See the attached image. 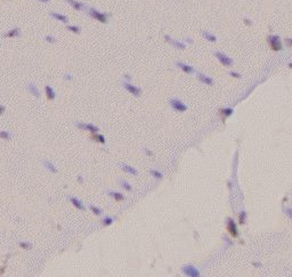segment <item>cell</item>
<instances>
[{"label":"cell","mask_w":292,"mask_h":277,"mask_svg":"<svg viewBox=\"0 0 292 277\" xmlns=\"http://www.w3.org/2000/svg\"><path fill=\"white\" fill-rule=\"evenodd\" d=\"M245 216H247V213L244 212V211H242V212L240 213V224H244V218H245Z\"/></svg>","instance_id":"obj_29"},{"label":"cell","mask_w":292,"mask_h":277,"mask_svg":"<svg viewBox=\"0 0 292 277\" xmlns=\"http://www.w3.org/2000/svg\"><path fill=\"white\" fill-rule=\"evenodd\" d=\"M96 136H97V137H95V136H94V138H95L97 142L102 143V144H105V139H104V137H103V136H102V135H96Z\"/></svg>","instance_id":"obj_28"},{"label":"cell","mask_w":292,"mask_h":277,"mask_svg":"<svg viewBox=\"0 0 292 277\" xmlns=\"http://www.w3.org/2000/svg\"><path fill=\"white\" fill-rule=\"evenodd\" d=\"M244 23H245V24H248V25H251V24H252V22H251L249 18H244Z\"/></svg>","instance_id":"obj_34"},{"label":"cell","mask_w":292,"mask_h":277,"mask_svg":"<svg viewBox=\"0 0 292 277\" xmlns=\"http://www.w3.org/2000/svg\"><path fill=\"white\" fill-rule=\"evenodd\" d=\"M120 185H121V186L123 187V188H124V189H126V191H131V186H130L129 184H127L126 181H123V180H122V181H120Z\"/></svg>","instance_id":"obj_26"},{"label":"cell","mask_w":292,"mask_h":277,"mask_svg":"<svg viewBox=\"0 0 292 277\" xmlns=\"http://www.w3.org/2000/svg\"><path fill=\"white\" fill-rule=\"evenodd\" d=\"M151 174H153L155 178H157V179H161L163 177V174H160L159 171H155V170H151Z\"/></svg>","instance_id":"obj_25"},{"label":"cell","mask_w":292,"mask_h":277,"mask_svg":"<svg viewBox=\"0 0 292 277\" xmlns=\"http://www.w3.org/2000/svg\"><path fill=\"white\" fill-rule=\"evenodd\" d=\"M197 78H199V80H200V81H202L203 83L214 84V80H212L211 78L207 77V75H204V74H202V73H199V74H197Z\"/></svg>","instance_id":"obj_12"},{"label":"cell","mask_w":292,"mask_h":277,"mask_svg":"<svg viewBox=\"0 0 292 277\" xmlns=\"http://www.w3.org/2000/svg\"><path fill=\"white\" fill-rule=\"evenodd\" d=\"M65 79H67V80H71V79H72V77H71V75H67V74H66V75H65Z\"/></svg>","instance_id":"obj_37"},{"label":"cell","mask_w":292,"mask_h":277,"mask_svg":"<svg viewBox=\"0 0 292 277\" xmlns=\"http://www.w3.org/2000/svg\"><path fill=\"white\" fill-rule=\"evenodd\" d=\"M20 245H21V247H24V249H31V247H32V244H31V243H26V242H21Z\"/></svg>","instance_id":"obj_27"},{"label":"cell","mask_w":292,"mask_h":277,"mask_svg":"<svg viewBox=\"0 0 292 277\" xmlns=\"http://www.w3.org/2000/svg\"><path fill=\"white\" fill-rule=\"evenodd\" d=\"M122 170L126 171V172H129V174H137L136 169H134V168L130 167V165H123V167H122Z\"/></svg>","instance_id":"obj_20"},{"label":"cell","mask_w":292,"mask_h":277,"mask_svg":"<svg viewBox=\"0 0 292 277\" xmlns=\"http://www.w3.org/2000/svg\"><path fill=\"white\" fill-rule=\"evenodd\" d=\"M90 210L95 213V214H97V216H101V214H102V210H101V209H98V208H96V206L91 205Z\"/></svg>","instance_id":"obj_24"},{"label":"cell","mask_w":292,"mask_h":277,"mask_svg":"<svg viewBox=\"0 0 292 277\" xmlns=\"http://www.w3.org/2000/svg\"><path fill=\"white\" fill-rule=\"evenodd\" d=\"M46 40L48 41V42H52V44H54L56 40H55V38L54 37H52V35H46Z\"/></svg>","instance_id":"obj_30"},{"label":"cell","mask_w":292,"mask_h":277,"mask_svg":"<svg viewBox=\"0 0 292 277\" xmlns=\"http://www.w3.org/2000/svg\"><path fill=\"white\" fill-rule=\"evenodd\" d=\"M45 89H46V95H47V98H48V99H50V100L55 99L56 94H55V90L52 89V87H50V86H46Z\"/></svg>","instance_id":"obj_13"},{"label":"cell","mask_w":292,"mask_h":277,"mask_svg":"<svg viewBox=\"0 0 292 277\" xmlns=\"http://www.w3.org/2000/svg\"><path fill=\"white\" fill-rule=\"evenodd\" d=\"M27 88H29V90H30V92L32 94L33 96L40 97V91H39V89L37 88V86H35L34 83H30L29 86H27Z\"/></svg>","instance_id":"obj_15"},{"label":"cell","mask_w":292,"mask_h":277,"mask_svg":"<svg viewBox=\"0 0 292 277\" xmlns=\"http://www.w3.org/2000/svg\"><path fill=\"white\" fill-rule=\"evenodd\" d=\"M285 41H286V44H288V46L290 47V46H291V39H286Z\"/></svg>","instance_id":"obj_36"},{"label":"cell","mask_w":292,"mask_h":277,"mask_svg":"<svg viewBox=\"0 0 292 277\" xmlns=\"http://www.w3.org/2000/svg\"><path fill=\"white\" fill-rule=\"evenodd\" d=\"M5 112V106H2V105H0V114H2Z\"/></svg>","instance_id":"obj_35"},{"label":"cell","mask_w":292,"mask_h":277,"mask_svg":"<svg viewBox=\"0 0 292 277\" xmlns=\"http://www.w3.org/2000/svg\"><path fill=\"white\" fill-rule=\"evenodd\" d=\"M123 87L127 89V90L129 91L130 94H132L134 96H139L140 95V89L139 88H137L135 86H132L131 83H128V82H123Z\"/></svg>","instance_id":"obj_7"},{"label":"cell","mask_w":292,"mask_h":277,"mask_svg":"<svg viewBox=\"0 0 292 277\" xmlns=\"http://www.w3.org/2000/svg\"><path fill=\"white\" fill-rule=\"evenodd\" d=\"M214 56L218 58V61L220 62L221 64L225 65V66H232V65H233V61H232V58L228 57L227 55H225L224 52H214Z\"/></svg>","instance_id":"obj_3"},{"label":"cell","mask_w":292,"mask_h":277,"mask_svg":"<svg viewBox=\"0 0 292 277\" xmlns=\"http://www.w3.org/2000/svg\"><path fill=\"white\" fill-rule=\"evenodd\" d=\"M0 138L1 139H10L12 138V134L6 130H1L0 131Z\"/></svg>","instance_id":"obj_19"},{"label":"cell","mask_w":292,"mask_h":277,"mask_svg":"<svg viewBox=\"0 0 292 277\" xmlns=\"http://www.w3.org/2000/svg\"><path fill=\"white\" fill-rule=\"evenodd\" d=\"M177 66H178L180 70H183L185 73H193V72H194V67H192L191 65L185 64V63H182V62H178V63H177Z\"/></svg>","instance_id":"obj_10"},{"label":"cell","mask_w":292,"mask_h":277,"mask_svg":"<svg viewBox=\"0 0 292 277\" xmlns=\"http://www.w3.org/2000/svg\"><path fill=\"white\" fill-rule=\"evenodd\" d=\"M227 230L229 232V234H231L233 237H237V236H239V232H237V229H236V225H235L234 220L231 219V218L227 220Z\"/></svg>","instance_id":"obj_6"},{"label":"cell","mask_w":292,"mask_h":277,"mask_svg":"<svg viewBox=\"0 0 292 277\" xmlns=\"http://www.w3.org/2000/svg\"><path fill=\"white\" fill-rule=\"evenodd\" d=\"M39 1H42V2H48L49 0H39Z\"/></svg>","instance_id":"obj_40"},{"label":"cell","mask_w":292,"mask_h":277,"mask_svg":"<svg viewBox=\"0 0 292 277\" xmlns=\"http://www.w3.org/2000/svg\"><path fill=\"white\" fill-rule=\"evenodd\" d=\"M232 77H234V78H241V74H239V73H236V72H231L229 73Z\"/></svg>","instance_id":"obj_32"},{"label":"cell","mask_w":292,"mask_h":277,"mask_svg":"<svg viewBox=\"0 0 292 277\" xmlns=\"http://www.w3.org/2000/svg\"><path fill=\"white\" fill-rule=\"evenodd\" d=\"M66 2L69 4V5H71L74 9H77V10H82L84 8V4L82 2H80L78 0H66Z\"/></svg>","instance_id":"obj_9"},{"label":"cell","mask_w":292,"mask_h":277,"mask_svg":"<svg viewBox=\"0 0 292 277\" xmlns=\"http://www.w3.org/2000/svg\"><path fill=\"white\" fill-rule=\"evenodd\" d=\"M186 41L189 42V44H193V40H191V39H186Z\"/></svg>","instance_id":"obj_39"},{"label":"cell","mask_w":292,"mask_h":277,"mask_svg":"<svg viewBox=\"0 0 292 277\" xmlns=\"http://www.w3.org/2000/svg\"><path fill=\"white\" fill-rule=\"evenodd\" d=\"M84 129H88V130H90V131H94V132L98 131V128L97 127H95L94 124H87V126H84Z\"/></svg>","instance_id":"obj_23"},{"label":"cell","mask_w":292,"mask_h":277,"mask_svg":"<svg viewBox=\"0 0 292 277\" xmlns=\"http://www.w3.org/2000/svg\"><path fill=\"white\" fill-rule=\"evenodd\" d=\"M183 271L187 275V276H193V277H196V276H200V271L197 270L195 267L193 266H191V264H188V266H185V267H183Z\"/></svg>","instance_id":"obj_5"},{"label":"cell","mask_w":292,"mask_h":277,"mask_svg":"<svg viewBox=\"0 0 292 277\" xmlns=\"http://www.w3.org/2000/svg\"><path fill=\"white\" fill-rule=\"evenodd\" d=\"M112 224V219H110V218H105L104 219V225H111Z\"/></svg>","instance_id":"obj_31"},{"label":"cell","mask_w":292,"mask_h":277,"mask_svg":"<svg viewBox=\"0 0 292 277\" xmlns=\"http://www.w3.org/2000/svg\"><path fill=\"white\" fill-rule=\"evenodd\" d=\"M124 79H128V80H130V79H131V77H130V75H128V74H126V75H124Z\"/></svg>","instance_id":"obj_38"},{"label":"cell","mask_w":292,"mask_h":277,"mask_svg":"<svg viewBox=\"0 0 292 277\" xmlns=\"http://www.w3.org/2000/svg\"><path fill=\"white\" fill-rule=\"evenodd\" d=\"M203 38L207 39V40L210 41V42H216V41H217V37L210 32H203Z\"/></svg>","instance_id":"obj_16"},{"label":"cell","mask_w":292,"mask_h":277,"mask_svg":"<svg viewBox=\"0 0 292 277\" xmlns=\"http://www.w3.org/2000/svg\"><path fill=\"white\" fill-rule=\"evenodd\" d=\"M50 16L52 17H54L55 19H57V21H59V22H62V23H67V17L65 16V15H63V14H59V13H50Z\"/></svg>","instance_id":"obj_11"},{"label":"cell","mask_w":292,"mask_h":277,"mask_svg":"<svg viewBox=\"0 0 292 277\" xmlns=\"http://www.w3.org/2000/svg\"><path fill=\"white\" fill-rule=\"evenodd\" d=\"M164 39H166L168 42H170L174 47H176V48H178V49H185V44H183V42H180V41L174 40V39L170 38L169 35H164Z\"/></svg>","instance_id":"obj_8"},{"label":"cell","mask_w":292,"mask_h":277,"mask_svg":"<svg viewBox=\"0 0 292 277\" xmlns=\"http://www.w3.org/2000/svg\"><path fill=\"white\" fill-rule=\"evenodd\" d=\"M70 201H71V203L73 204V205L78 208L79 210H84V205H82V203H81L78 199H75V197H70Z\"/></svg>","instance_id":"obj_17"},{"label":"cell","mask_w":292,"mask_h":277,"mask_svg":"<svg viewBox=\"0 0 292 277\" xmlns=\"http://www.w3.org/2000/svg\"><path fill=\"white\" fill-rule=\"evenodd\" d=\"M88 14L90 15L92 18H95L96 21L101 22V23H107V21H109V18H107V14L101 13L99 10L95 9V8H90V9L88 10Z\"/></svg>","instance_id":"obj_1"},{"label":"cell","mask_w":292,"mask_h":277,"mask_svg":"<svg viewBox=\"0 0 292 277\" xmlns=\"http://www.w3.org/2000/svg\"><path fill=\"white\" fill-rule=\"evenodd\" d=\"M109 194H110L112 197H114V200H115V201H123L124 200V196L122 195V194H120V193H112V192H110Z\"/></svg>","instance_id":"obj_21"},{"label":"cell","mask_w":292,"mask_h":277,"mask_svg":"<svg viewBox=\"0 0 292 277\" xmlns=\"http://www.w3.org/2000/svg\"><path fill=\"white\" fill-rule=\"evenodd\" d=\"M170 105L172 106L174 110L178 111V112H184V111L187 110V106L185 104H183L179 99H176V98L170 100Z\"/></svg>","instance_id":"obj_4"},{"label":"cell","mask_w":292,"mask_h":277,"mask_svg":"<svg viewBox=\"0 0 292 277\" xmlns=\"http://www.w3.org/2000/svg\"><path fill=\"white\" fill-rule=\"evenodd\" d=\"M67 30H69V31H71V32H73V33H80V32H81V29H80L79 26H77V25H69V26H67Z\"/></svg>","instance_id":"obj_22"},{"label":"cell","mask_w":292,"mask_h":277,"mask_svg":"<svg viewBox=\"0 0 292 277\" xmlns=\"http://www.w3.org/2000/svg\"><path fill=\"white\" fill-rule=\"evenodd\" d=\"M6 37H8V38H14V37H18V35H21V30L18 29V27H15V29H12V30H9L8 32L5 34Z\"/></svg>","instance_id":"obj_14"},{"label":"cell","mask_w":292,"mask_h":277,"mask_svg":"<svg viewBox=\"0 0 292 277\" xmlns=\"http://www.w3.org/2000/svg\"><path fill=\"white\" fill-rule=\"evenodd\" d=\"M44 164H45V167L48 169V170H50L52 172H54V174H56L57 172V169L55 168V165L52 164V163H50V162H48V161H45L44 162Z\"/></svg>","instance_id":"obj_18"},{"label":"cell","mask_w":292,"mask_h":277,"mask_svg":"<svg viewBox=\"0 0 292 277\" xmlns=\"http://www.w3.org/2000/svg\"><path fill=\"white\" fill-rule=\"evenodd\" d=\"M232 112H233V110H225V111H224V113H225V116L231 115V114H232Z\"/></svg>","instance_id":"obj_33"},{"label":"cell","mask_w":292,"mask_h":277,"mask_svg":"<svg viewBox=\"0 0 292 277\" xmlns=\"http://www.w3.org/2000/svg\"><path fill=\"white\" fill-rule=\"evenodd\" d=\"M268 42H269V46L273 50H275V52L282 50V41H281V38L279 35H271L268 38Z\"/></svg>","instance_id":"obj_2"}]
</instances>
